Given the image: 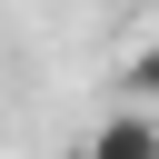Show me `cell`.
Returning a JSON list of instances; mask_svg holds the SVG:
<instances>
[{
	"instance_id": "6da1fadb",
	"label": "cell",
	"mask_w": 159,
	"mask_h": 159,
	"mask_svg": "<svg viewBox=\"0 0 159 159\" xmlns=\"http://www.w3.org/2000/svg\"><path fill=\"white\" fill-rule=\"evenodd\" d=\"M80 159H159V109H119L80 139Z\"/></svg>"
},
{
	"instance_id": "7a4b0ae2",
	"label": "cell",
	"mask_w": 159,
	"mask_h": 159,
	"mask_svg": "<svg viewBox=\"0 0 159 159\" xmlns=\"http://www.w3.org/2000/svg\"><path fill=\"white\" fill-rule=\"evenodd\" d=\"M119 80H129V99H139V109H159V40H149V50H129V70H119Z\"/></svg>"
}]
</instances>
